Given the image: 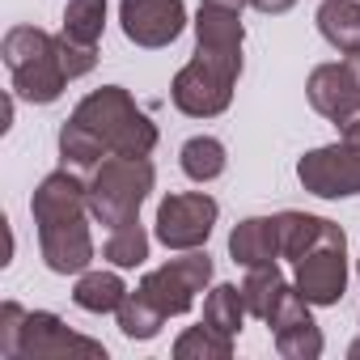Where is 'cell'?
I'll return each instance as SVG.
<instances>
[{
  "label": "cell",
  "instance_id": "1",
  "mask_svg": "<svg viewBox=\"0 0 360 360\" xmlns=\"http://www.w3.org/2000/svg\"><path fill=\"white\" fill-rule=\"evenodd\" d=\"M72 123H81L102 148L123 157H148L157 148V123L136 106V98L123 85H102L85 94L72 110Z\"/></svg>",
  "mask_w": 360,
  "mask_h": 360
},
{
  "label": "cell",
  "instance_id": "2",
  "mask_svg": "<svg viewBox=\"0 0 360 360\" xmlns=\"http://www.w3.org/2000/svg\"><path fill=\"white\" fill-rule=\"evenodd\" d=\"M0 56H5L13 77V98L34 106L60 102L68 85V72L60 64V34H47L39 26H13L0 43Z\"/></svg>",
  "mask_w": 360,
  "mask_h": 360
},
{
  "label": "cell",
  "instance_id": "3",
  "mask_svg": "<svg viewBox=\"0 0 360 360\" xmlns=\"http://www.w3.org/2000/svg\"><path fill=\"white\" fill-rule=\"evenodd\" d=\"M157 183V169L148 157L110 153L98 169H89V217L106 229L140 221V208Z\"/></svg>",
  "mask_w": 360,
  "mask_h": 360
},
{
  "label": "cell",
  "instance_id": "4",
  "mask_svg": "<svg viewBox=\"0 0 360 360\" xmlns=\"http://www.w3.org/2000/svg\"><path fill=\"white\" fill-rule=\"evenodd\" d=\"M238 77H242V51L195 47L191 64L178 68V77L169 85V102L187 119H212V115L229 110Z\"/></svg>",
  "mask_w": 360,
  "mask_h": 360
},
{
  "label": "cell",
  "instance_id": "5",
  "mask_svg": "<svg viewBox=\"0 0 360 360\" xmlns=\"http://www.w3.org/2000/svg\"><path fill=\"white\" fill-rule=\"evenodd\" d=\"M212 284V259L208 250H183V259H169L161 267H153L144 280H140V292L165 314V318H178L195 305V297Z\"/></svg>",
  "mask_w": 360,
  "mask_h": 360
},
{
  "label": "cell",
  "instance_id": "6",
  "mask_svg": "<svg viewBox=\"0 0 360 360\" xmlns=\"http://www.w3.org/2000/svg\"><path fill=\"white\" fill-rule=\"evenodd\" d=\"M221 204L204 191H174L157 204V242L165 250H200L212 238Z\"/></svg>",
  "mask_w": 360,
  "mask_h": 360
},
{
  "label": "cell",
  "instance_id": "7",
  "mask_svg": "<svg viewBox=\"0 0 360 360\" xmlns=\"http://www.w3.org/2000/svg\"><path fill=\"white\" fill-rule=\"evenodd\" d=\"M297 178H301V187L309 195H318V200L360 195V144L339 140V144L309 148L297 161Z\"/></svg>",
  "mask_w": 360,
  "mask_h": 360
},
{
  "label": "cell",
  "instance_id": "8",
  "mask_svg": "<svg viewBox=\"0 0 360 360\" xmlns=\"http://www.w3.org/2000/svg\"><path fill=\"white\" fill-rule=\"evenodd\" d=\"M292 267H297L292 284L309 305H339L347 292V233L305 250Z\"/></svg>",
  "mask_w": 360,
  "mask_h": 360
},
{
  "label": "cell",
  "instance_id": "9",
  "mask_svg": "<svg viewBox=\"0 0 360 360\" xmlns=\"http://www.w3.org/2000/svg\"><path fill=\"white\" fill-rule=\"evenodd\" d=\"M98 356L106 360V347L89 335H77L64 326V318L47 314V309H26L22 318V335H18V356L13 360H51V356Z\"/></svg>",
  "mask_w": 360,
  "mask_h": 360
},
{
  "label": "cell",
  "instance_id": "10",
  "mask_svg": "<svg viewBox=\"0 0 360 360\" xmlns=\"http://www.w3.org/2000/svg\"><path fill=\"white\" fill-rule=\"evenodd\" d=\"M119 22L127 43L157 51L187 30V5L183 0H119Z\"/></svg>",
  "mask_w": 360,
  "mask_h": 360
},
{
  "label": "cell",
  "instance_id": "11",
  "mask_svg": "<svg viewBox=\"0 0 360 360\" xmlns=\"http://www.w3.org/2000/svg\"><path fill=\"white\" fill-rule=\"evenodd\" d=\"M267 326H271L276 352H280L284 360H318L322 347H326V343H322V330H318V322H314V314H309V301L297 292V284L284 288V297H280V305L271 309Z\"/></svg>",
  "mask_w": 360,
  "mask_h": 360
},
{
  "label": "cell",
  "instance_id": "12",
  "mask_svg": "<svg viewBox=\"0 0 360 360\" xmlns=\"http://www.w3.org/2000/svg\"><path fill=\"white\" fill-rule=\"evenodd\" d=\"M30 217L34 225H60V221H77L89 217V178H81V169H56L34 187L30 200Z\"/></svg>",
  "mask_w": 360,
  "mask_h": 360
},
{
  "label": "cell",
  "instance_id": "13",
  "mask_svg": "<svg viewBox=\"0 0 360 360\" xmlns=\"http://www.w3.org/2000/svg\"><path fill=\"white\" fill-rule=\"evenodd\" d=\"M39 250H43V263H47L56 276H81V271H89V263H94V233H89V221L77 217V221L43 225V229H39Z\"/></svg>",
  "mask_w": 360,
  "mask_h": 360
},
{
  "label": "cell",
  "instance_id": "14",
  "mask_svg": "<svg viewBox=\"0 0 360 360\" xmlns=\"http://www.w3.org/2000/svg\"><path fill=\"white\" fill-rule=\"evenodd\" d=\"M305 94H309V106L322 119H330L335 127H343L347 119L360 115V98H356V85H352V77H347L343 64H318L309 72Z\"/></svg>",
  "mask_w": 360,
  "mask_h": 360
},
{
  "label": "cell",
  "instance_id": "15",
  "mask_svg": "<svg viewBox=\"0 0 360 360\" xmlns=\"http://www.w3.org/2000/svg\"><path fill=\"white\" fill-rule=\"evenodd\" d=\"M229 259L242 267H267L280 259V225L276 217H246L229 233Z\"/></svg>",
  "mask_w": 360,
  "mask_h": 360
},
{
  "label": "cell",
  "instance_id": "16",
  "mask_svg": "<svg viewBox=\"0 0 360 360\" xmlns=\"http://www.w3.org/2000/svg\"><path fill=\"white\" fill-rule=\"evenodd\" d=\"M276 225H280V259H301L305 250H314V246H322L326 238H339L343 229L335 225V221H326V217H309V212H280L276 217Z\"/></svg>",
  "mask_w": 360,
  "mask_h": 360
},
{
  "label": "cell",
  "instance_id": "17",
  "mask_svg": "<svg viewBox=\"0 0 360 360\" xmlns=\"http://www.w3.org/2000/svg\"><path fill=\"white\" fill-rule=\"evenodd\" d=\"M318 30L339 56L360 51V0H322L318 5Z\"/></svg>",
  "mask_w": 360,
  "mask_h": 360
},
{
  "label": "cell",
  "instance_id": "18",
  "mask_svg": "<svg viewBox=\"0 0 360 360\" xmlns=\"http://www.w3.org/2000/svg\"><path fill=\"white\" fill-rule=\"evenodd\" d=\"M72 301L85 314H115L127 301V284L119 280V271H81Z\"/></svg>",
  "mask_w": 360,
  "mask_h": 360
},
{
  "label": "cell",
  "instance_id": "19",
  "mask_svg": "<svg viewBox=\"0 0 360 360\" xmlns=\"http://www.w3.org/2000/svg\"><path fill=\"white\" fill-rule=\"evenodd\" d=\"M284 288H288V280H284V271H280L276 263H267V267H246V280H242L246 314H250V318H259V322H267V318H271V309L280 305Z\"/></svg>",
  "mask_w": 360,
  "mask_h": 360
},
{
  "label": "cell",
  "instance_id": "20",
  "mask_svg": "<svg viewBox=\"0 0 360 360\" xmlns=\"http://www.w3.org/2000/svg\"><path fill=\"white\" fill-rule=\"evenodd\" d=\"M178 165H183V174L191 183H217L229 165V153L217 136H191L183 144V153H178Z\"/></svg>",
  "mask_w": 360,
  "mask_h": 360
},
{
  "label": "cell",
  "instance_id": "21",
  "mask_svg": "<svg viewBox=\"0 0 360 360\" xmlns=\"http://www.w3.org/2000/svg\"><path fill=\"white\" fill-rule=\"evenodd\" d=\"M106 30V0H68L64 5V39L81 47H98Z\"/></svg>",
  "mask_w": 360,
  "mask_h": 360
},
{
  "label": "cell",
  "instance_id": "22",
  "mask_svg": "<svg viewBox=\"0 0 360 360\" xmlns=\"http://www.w3.org/2000/svg\"><path fill=\"white\" fill-rule=\"evenodd\" d=\"M115 318H119V330H123V339H136V343H144V339H157L161 335V326H165V314L136 288V292H127V301L115 309Z\"/></svg>",
  "mask_w": 360,
  "mask_h": 360
},
{
  "label": "cell",
  "instance_id": "23",
  "mask_svg": "<svg viewBox=\"0 0 360 360\" xmlns=\"http://www.w3.org/2000/svg\"><path fill=\"white\" fill-rule=\"evenodd\" d=\"M229 356H233V339L212 330L208 322L187 326L174 339V360H229Z\"/></svg>",
  "mask_w": 360,
  "mask_h": 360
},
{
  "label": "cell",
  "instance_id": "24",
  "mask_svg": "<svg viewBox=\"0 0 360 360\" xmlns=\"http://www.w3.org/2000/svg\"><path fill=\"white\" fill-rule=\"evenodd\" d=\"M204 322L221 335H238L242 322H246V301H242V288L238 284H217L208 297H204Z\"/></svg>",
  "mask_w": 360,
  "mask_h": 360
},
{
  "label": "cell",
  "instance_id": "25",
  "mask_svg": "<svg viewBox=\"0 0 360 360\" xmlns=\"http://www.w3.org/2000/svg\"><path fill=\"white\" fill-rule=\"evenodd\" d=\"M102 255H106L110 267H140L148 259V233H144V225L140 221H127V225L110 229Z\"/></svg>",
  "mask_w": 360,
  "mask_h": 360
},
{
  "label": "cell",
  "instance_id": "26",
  "mask_svg": "<svg viewBox=\"0 0 360 360\" xmlns=\"http://www.w3.org/2000/svg\"><path fill=\"white\" fill-rule=\"evenodd\" d=\"M60 64H64L68 81H77V77L94 72V64H98V47H81V43H72V39L60 34Z\"/></svg>",
  "mask_w": 360,
  "mask_h": 360
},
{
  "label": "cell",
  "instance_id": "27",
  "mask_svg": "<svg viewBox=\"0 0 360 360\" xmlns=\"http://www.w3.org/2000/svg\"><path fill=\"white\" fill-rule=\"evenodd\" d=\"M22 318H26V309L18 305V301H5L0 305V356H18V335H22Z\"/></svg>",
  "mask_w": 360,
  "mask_h": 360
},
{
  "label": "cell",
  "instance_id": "28",
  "mask_svg": "<svg viewBox=\"0 0 360 360\" xmlns=\"http://www.w3.org/2000/svg\"><path fill=\"white\" fill-rule=\"evenodd\" d=\"M292 5H297V0H250V9H259V13H271V18H276V13H288Z\"/></svg>",
  "mask_w": 360,
  "mask_h": 360
},
{
  "label": "cell",
  "instance_id": "29",
  "mask_svg": "<svg viewBox=\"0 0 360 360\" xmlns=\"http://www.w3.org/2000/svg\"><path fill=\"white\" fill-rule=\"evenodd\" d=\"M343 68H347V77H352V85H356V98H360V51H352V56L343 60Z\"/></svg>",
  "mask_w": 360,
  "mask_h": 360
},
{
  "label": "cell",
  "instance_id": "30",
  "mask_svg": "<svg viewBox=\"0 0 360 360\" xmlns=\"http://www.w3.org/2000/svg\"><path fill=\"white\" fill-rule=\"evenodd\" d=\"M343 140H352V144H360V115L343 123Z\"/></svg>",
  "mask_w": 360,
  "mask_h": 360
},
{
  "label": "cell",
  "instance_id": "31",
  "mask_svg": "<svg viewBox=\"0 0 360 360\" xmlns=\"http://www.w3.org/2000/svg\"><path fill=\"white\" fill-rule=\"evenodd\" d=\"M200 5H221V9H246L250 0H200Z\"/></svg>",
  "mask_w": 360,
  "mask_h": 360
},
{
  "label": "cell",
  "instance_id": "32",
  "mask_svg": "<svg viewBox=\"0 0 360 360\" xmlns=\"http://www.w3.org/2000/svg\"><path fill=\"white\" fill-rule=\"evenodd\" d=\"M356 276H360V271H356ZM347 356H352V360H360V339H356V343L347 347Z\"/></svg>",
  "mask_w": 360,
  "mask_h": 360
}]
</instances>
